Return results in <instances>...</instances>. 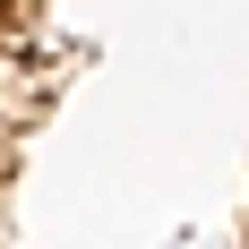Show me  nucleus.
Masks as SVG:
<instances>
[{"mask_svg": "<svg viewBox=\"0 0 249 249\" xmlns=\"http://www.w3.org/2000/svg\"><path fill=\"white\" fill-rule=\"evenodd\" d=\"M0 9H9V0H0Z\"/></svg>", "mask_w": 249, "mask_h": 249, "instance_id": "1", "label": "nucleus"}]
</instances>
